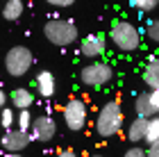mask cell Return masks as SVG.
I'll use <instances>...</instances> for the list:
<instances>
[{
  "mask_svg": "<svg viewBox=\"0 0 159 157\" xmlns=\"http://www.w3.org/2000/svg\"><path fill=\"white\" fill-rule=\"evenodd\" d=\"M5 157H23V155H18V153H7Z\"/></svg>",
  "mask_w": 159,
  "mask_h": 157,
  "instance_id": "cell-27",
  "label": "cell"
},
{
  "mask_svg": "<svg viewBox=\"0 0 159 157\" xmlns=\"http://www.w3.org/2000/svg\"><path fill=\"white\" fill-rule=\"evenodd\" d=\"M57 134V123L52 116H37L34 118V123L30 127V139L34 141H52Z\"/></svg>",
  "mask_w": 159,
  "mask_h": 157,
  "instance_id": "cell-7",
  "label": "cell"
},
{
  "mask_svg": "<svg viewBox=\"0 0 159 157\" xmlns=\"http://www.w3.org/2000/svg\"><path fill=\"white\" fill-rule=\"evenodd\" d=\"M23 0H7L5 7H2V18L5 21H18L20 16H23Z\"/></svg>",
  "mask_w": 159,
  "mask_h": 157,
  "instance_id": "cell-15",
  "label": "cell"
},
{
  "mask_svg": "<svg viewBox=\"0 0 159 157\" xmlns=\"http://www.w3.org/2000/svg\"><path fill=\"white\" fill-rule=\"evenodd\" d=\"M109 41L120 53H134L141 46V34L127 21H114L109 27Z\"/></svg>",
  "mask_w": 159,
  "mask_h": 157,
  "instance_id": "cell-1",
  "label": "cell"
},
{
  "mask_svg": "<svg viewBox=\"0 0 159 157\" xmlns=\"http://www.w3.org/2000/svg\"><path fill=\"white\" fill-rule=\"evenodd\" d=\"M9 100H11V105L16 107L18 112H23V109H30V105L34 103V96H32L30 89L18 87V89H14L11 94H9Z\"/></svg>",
  "mask_w": 159,
  "mask_h": 157,
  "instance_id": "cell-14",
  "label": "cell"
},
{
  "mask_svg": "<svg viewBox=\"0 0 159 157\" xmlns=\"http://www.w3.org/2000/svg\"><path fill=\"white\" fill-rule=\"evenodd\" d=\"M32 123H34V118H32L30 109H23V112H18V114H16V125H18V130L27 132V130L32 127Z\"/></svg>",
  "mask_w": 159,
  "mask_h": 157,
  "instance_id": "cell-16",
  "label": "cell"
},
{
  "mask_svg": "<svg viewBox=\"0 0 159 157\" xmlns=\"http://www.w3.org/2000/svg\"><path fill=\"white\" fill-rule=\"evenodd\" d=\"M111 77H114V68L105 62L86 64V66L80 71V82L86 84V87H102V84L111 82Z\"/></svg>",
  "mask_w": 159,
  "mask_h": 157,
  "instance_id": "cell-5",
  "label": "cell"
},
{
  "mask_svg": "<svg viewBox=\"0 0 159 157\" xmlns=\"http://www.w3.org/2000/svg\"><path fill=\"white\" fill-rule=\"evenodd\" d=\"M48 5H52V7H70L75 2V0H46Z\"/></svg>",
  "mask_w": 159,
  "mask_h": 157,
  "instance_id": "cell-22",
  "label": "cell"
},
{
  "mask_svg": "<svg viewBox=\"0 0 159 157\" xmlns=\"http://www.w3.org/2000/svg\"><path fill=\"white\" fill-rule=\"evenodd\" d=\"M134 109H136V116H141V118H155L159 114L155 103H152V98H150V91H148V94H139V96H136Z\"/></svg>",
  "mask_w": 159,
  "mask_h": 157,
  "instance_id": "cell-11",
  "label": "cell"
},
{
  "mask_svg": "<svg viewBox=\"0 0 159 157\" xmlns=\"http://www.w3.org/2000/svg\"><path fill=\"white\" fill-rule=\"evenodd\" d=\"M150 98H152V103H155L157 112H159V89H157V91H150Z\"/></svg>",
  "mask_w": 159,
  "mask_h": 157,
  "instance_id": "cell-25",
  "label": "cell"
},
{
  "mask_svg": "<svg viewBox=\"0 0 159 157\" xmlns=\"http://www.w3.org/2000/svg\"><path fill=\"white\" fill-rule=\"evenodd\" d=\"M86 118H89V109L80 98H70L64 105V123L68 125V130L80 132L86 127Z\"/></svg>",
  "mask_w": 159,
  "mask_h": 157,
  "instance_id": "cell-6",
  "label": "cell"
},
{
  "mask_svg": "<svg viewBox=\"0 0 159 157\" xmlns=\"http://www.w3.org/2000/svg\"><path fill=\"white\" fill-rule=\"evenodd\" d=\"M146 155H148V157H159V141H155V144H150V146H148Z\"/></svg>",
  "mask_w": 159,
  "mask_h": 157,
  "instance_id": "cell-23",
  "label": "cell"
},
{
  "mask_svg": "<svg viewBox=\"0 0 159 157\" xmlns=\"http://www.w3.org/2000/svg\"><path fill=\"white\" fill-rule=\"evenodd\" d=\"M34 64V55L27 46H14L5 55V71L11 77H23Z\"/></svg>",
  "mask_w": 159,
  "mask_h": 157,
  "instance_id": "cell-4",
  "label": "cell"
},
{
  "mask_svg": "<svg viewBox=\"0 0 159 157\" xmlns=\"http://www.w3.org/2000/svg\"><path fill=\"white\" fill-rule=\"evenodd\" d=\"M143 82L150 87V91L159 89V57H150L143 66Z\"/></svg>",
  "mask_w": 159,
  "mask_h": 157,
  "instance_id": "cell-13",
  "label": "cell"
},
{
  "mask_svg": "<svg viewBox=\"0 0 159 157\" xmlns=\"http://www.w3.org/2000/svg\"><path fill=\"white\" fill-rule=\"evenodd\" d=\"M146 134H148V118L136 116L132 123L127 125V139L132 141L134 146H139V141H146Z\"/></svg>",
  "mask_w": 159,
  "mask_h": 157,
  "instance_id": "cell-12",
  "label": "cell"
},
{
  "mask_svg": "<svg viewBox=\"0 0 159 157\" xmlns=\"http://www.w3.org/2000/svg\"><path fill=\"white\" fill-rule=\"evenodd\" d=\"M146 37L155 44H159V18H150L146 23Z\"/></svg>",
  "mask_w": 159,
  "mask_h": 157,
  "instance_id": "cell-18",
  "label": "cell"
},
{
  "mask_svg": "<svg viewBox=\"0 0 159 157\" xmlns=\"http://www.w3.org/2000/svg\"><path fill=\"white\" fill-rule=\"evenodd\" d=\"M123 121H125V116H123L120 105L116 100H109L100 107V112L96 116V132L100 137H114L123 127Z\"/></svg>",
  "mask_w": 159,
  "mask_h": 157,
  "instance_id": "cell-2",
  "label": "cell"
},
{
  "mask_svg": "<svg viewBox=\"0 0 159 157\" xmlns=\"http://www.w3.org/2000/svg\"><path fill=\"white\" fill-rule=\"evenodd\" d=\"M34 84H37V91H39L41 98H52V96H55L57 84H55V75L50 73V71H39Z\"/></svg>",
  "mask_w": 159,
  "mask_h": 157,
  "instance_id": "cell-10",
  "label": "cell"
},
{
  "mask_svg": "<svg viewBox=\"0 0 159 157\" xmlns=\"http://www.w3.org/2000/svg\"><path fill=\"white\" fill-rule=\"evenodd\" d=\"M91 157H105V155H91Z\"/></svg>",
  "mask_w": 159,
  "mask_h": 157,
  "instance_id": "cell-28",
  "label": "cell"
},
{
  "mask_svg": "<svg viewBox=\"0 0 159 157\" xmlns=\"http://www.w3.org/2000/svg\"><path fill=\"white\" fill-rule=\"evenodd\" d=\"M146 141H148V144H155V141H159V116L148 118V134H146Z\"/></svg>",
  "mask_w": 159,
  "mask_h": 157,
  "instance_id": "cell-17",
  "label": "cell"
},
{
  "mask_svg": "<svg viewBox=\"0 0 159 157\" xmlns=\"http://www.w3.org/2000/svg\"><path fill=\"white\" fill-rule=\"evenodd\" d=\"M123 157H148V155H146V150H143L141 146H132V148H127V150H125Z\"/></svg>",
  "mask_w": 159,
  "mask_h": 157,
  "instance_id": "cell-21",
  "label": "cell"
},
{
  "mask_svg": "<svg viewBox=\"0 0 159 157\" xmlns=\"http://www.w3.org/2000/svg\"><path fill=\"white\" fill-rule=\"evenodd\" d=\"M105 37L102 34H89V37L82 39V44H80V55L89 57V59H96V57H100L105 53Z\"/></svg>",
  "mask_w": 159,
  "mask_h": 157,
  "instance_id": "cell-9",
  "label": "cell"
},
{
  "mask_svg": "<svg viewBox=\"0 0 159 157\" xmlns=\"http://www.w3.org/2000/svg\"><path fill=\"white\" fill-rule=\"evenodd\" d=\"M57 157H77V153H73L70 148H66V150H59V153H57Z\"/></svg>",
  "mask_w": 159,
  "mask_h": 157,
  "instance_id": "cell-24",
  "label": "cell"
},
{
  "mask_svg": "<svg viewBox=\"0 0 159 157\" xmlns=\"http://www.w3.org/2000/svg\"><path fill=\"white\" fill-rule=\"evenodd\" d=\"M43 34L50 44L55 46H70L77 41V25L68 18H50L46 25H43Z\"/></svg>",
  "mask_w": 159,
  "mask_h": 157,
  "instance_id": "cell-3",
  "label": "cell"
},
{
  "mask_svg": "<svg viewBox=\"0 0 159 157\" xmlns=\"http://www.w3.org/2000/svg\"><path fill=\"white\" fill-rule=\"evenodd\" d=\"M129 2H132V7L139 9V12H152L159 5V0H129Z\"/></svg>",
  "mask_w": 159,
  "mask_h": 157,
  "instance_id": "cell-20",
  "label": "cell"
},
{
  "mask_svg": "<svg viewBox=\"0 0 159 157\" xmlns=\"http://www.w3.org/2000/svg\"><path fill=\"white\" fill-rule=\"evenodd\" d=\"M30 134L23 132V130H7L2 134V146L7 153H20L23 148H27V144H30Z\"/></svg>",
  "mask_w": 159,
  "mask_h": 157,
  "instance_id": "cell-8",
  "label": "cell"
},
{
  "mask_svg": "<svg viewBox=\"0 0 159 157\" xmlns=\"http://www.w3.org/2000/svg\"><path fill=\"white\" fill-rule=\"evenodd\" d=\"M14 123H16V114H14L9 107H5V109L0 112V125H2L5 130H11Z\"/></svg>",
  "mask_w": 159,
  "mask_h": 157,
  "instance_id": "cell-19",
  "label": "cell"
},
{
  "mask_svg": "<svg viewBox=\"0 0 159 157\" xmlns=\"http://www.w3.org/2000/svg\"><path fill=\"white\" fill-rule=\"evenodd\" d=\"M7 98H9V96H7V94H5V91H2V89H0V112H2V109H5V103H7Z\"/></svg>",
  "mask_w": 159,
  "mask_h": 157,
  "instance_id": "cell-26",
  "label": "cell"
}]
</instances>
